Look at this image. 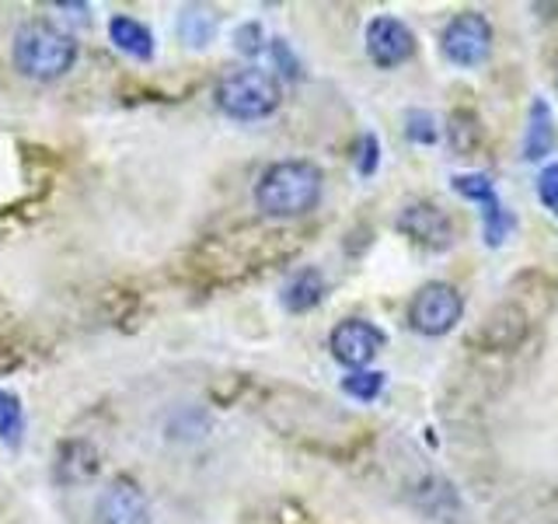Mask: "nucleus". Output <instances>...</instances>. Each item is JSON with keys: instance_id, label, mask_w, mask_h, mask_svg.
Instances as JSON below:
<instances>
[{"instance_id": "f257e3e1", "label": "nucleus", "mask_w": 558, "mask_h": 524, "mask_svg": "<svg viewBox=\"0 0 558 524\" xmlns=\"http://www.w3.org/2000/svg\"><path fill=\"white\" fill-rule=\"evenodd\" d=\"M325 175L314 162H276L258 175L255 203L266 217H304L322 200Z\"/></svg>"}, {"instance_id": "f03ea898", "label": "nucleus", "mask_w": 558, "mask_h": 524, "mask_svg": "<svg viewBox=\"0 0 558 524\" xmlns=\"http://www.w3.org/2000/svg\"><path fill=\"white\" fill-rule=\"evenodd\" d=\"M77 60V43L49 22H25L14 35V67L32 81H57Z\"/></svg>"}, {"instance_id": "7ed1b4c3", "label": "nucleus", "mask_w": 558, "mask_h": 524, "mask_svg": "<svg viewBox=\"0 0 558 524\" xmlns=\"http://www.w3.org/2000/svg\"><path fill=\"white\" fill-rule=\"evenodd\" d=\"M217 109L223 116H231L238 122H255V119H269L279 102H283V87H279L276 74L262 67H238L227 70L217 81Z\"/></svg>"}, {"instance_id": "20e7f679", "label": "nucleus", "mask_w": 558, "mask_h": 524, "mask_svg": "<svg viewBox=\"0 0 558 524\" xmlns=\"http://www.w3.org/2000/svg\"><path fill=\"white\" fill-rule=\"evenodd\" d=\"M440 52L453 67H482L493 57V25L482 11L453 14L440 32Z\"/></svg>"}, {"instance_id": "39448f33", "label": "nucleus", "mask_w": 558, "mask_h": 524, "mask_svg": "<svg viewBox=\"0 0 558 524\" xmlns=\"http://www.w3.org/2000/svg\"><path fill=\"white\" fill-rule=\"evenodd\" d=\"M453 192L471 203L482 206V235H485V245L488 249H499V245L513 235V214L502 206L499 192H496V182L488 179L485 171H468V175H453L450 179Z\"/></svg>"}, {"instance_id": "423d86ee", "label": "nucleus", "mask_w": 558, "mask_h": 524, "mask_svg": "<svg viewBox=\"0 0 558 524\" xmlns=\"http://www.w3.org/2000/svg\"><path fill=\"white\" fill-rule=\"evenodd\" d=\"M464 314V297L458 294V287L450 284H426L412 297L409 305V322L415 332H423V336H447V332L461 322Z\"/></svg>"}, {"instance_id": "0eeeda50", "label": "nucleus", "mask_w": 558, "mask_h": 524, "mask_svg": "<svg viewBox=\"0 0 558 524\" xmlns=\"http://www.w3.org/2000/svg\"><path fill=\"white\" fill-rule=\"evenodd\" d=\"M328 346L331 357L345 364L349 371H366V364L384 349V332L366 319H345L331 329Z\"/></svg>"}, {"instance_id": "6e6552de", "label": "nucleus", "mask_w": 558, "mask_h": 524, "mask_svg": "<svg viewBox=\"0 0 558 524\" xmlns=\"http://www.w3.org/2000/svg\"><path fill=\"white\" fill-rule=\"evenodd\" d=\"M415 52V35L412 28L391 14H377L366 25V57H371L380 70H395Z\"/></svg>"}, {"instance_id": "1a4fd4ad", "label": "nucleus", "mask_w": 558, "mask_h": 524, "mask_svg": "<svg viewBox=\"0 0 558 524\" xmlns=\"http://www.w3.org/2000/svg\"><path fill=\"white\" fill-rule=\"evenodd\" d=\"M398 231L433 252H444L453 245V224L444 210L433 203H409L398 214Z\"/></svg>"}, {"instance_id": "9d476101", "label": "nucleus", "mask_w": 558, "mask_h": 524, "mask_svg": "<svg viewBox=\"0 0 558 524\" xmlns=\"http://www.w3.org/2000/svg\"><path fill=\"white\" fill-rule=\"evenodd\" d=\"M98 524H150V503L133 479H116L98 500Z\"/></svg>"}, {"instance_id": "9b49d317", "label": "nucleus", "mask_w": 558, "mask_h": 524, "mask_svg": "<svg viewBox=\"0 0 558 524\" xmlns=\"http://www.w3.org/2000/svg\"><path fill=\"white\" fill-rule=\"evenodd\" d=\"M328 284H325V276L322 270H314V266H304V270H296L283 290H279V301H283L287 311H311V308H318L322 305V297H325Z\"/></svg>"}, {"instance_id": "f8f14e48", "label": "nucleus", "mask_w": 558, "mask_h": 524, "mask_svg": "<svg viewBox=\"0 0 558 524\" xmlns=\"http://www.w3.org/2000/svg\"><path fill=\"white\" fill-rule=\"evenodd\" d=\"M555 151V119L545 98H534L527 130H523V162H545Z\"/></svg>"}, {"instance_id": "ddd939ff", "label": "nucleus", "mask_w": 558, "mask_h": 524, "mask_svg": "<svg viewBox=\"0 0 558 524\" xmlns=\"http://www.w3.org/2000/svg\"><path fill=\"white\" fill-rule=\"evenodd\" d=\"M109 39L122 49L130 52L136 60H150L154 57V35L144 22H136L130 14H116L109 22Z\"/></svg>"}, {"instance_id": "4468645a", "label": "nucleus", "mask_w": 558, "mask_h": 524, "mask_svg": "<svg viewBox=\"0 0 558 524\" xmlns=\"http://www.w3.org/2000/svg\"><path fill=\"white\" fill-rule=\"evenodd\" d=\"M95 472H98V454L92 444L74 441L60 451V462H57L60 483H84V479H92Z\"/></svg>"}, {"instance_id": "2eb2a0df", "label": "nucleus", "mask_w": 558, "mask_h": 524, "mask_svg": "<svg viewBox=\"0 0 558 524\" xmlns=\"http://www.w3.org/2000/svg\"><path fill=\"white\" fill-rule=\"evenodd\" d=\"M342 392L360 402H374L384 392V374L380 371H349L342 378Z\"/></svg>"}, {"instance_id": "dca6fc26", "label": "nucleus", "mask_w": 558, "mask_h": 524, "mask_svg": "<svg viewBox=\"0 0 558 524\" xmlns=\"http://www.w3.org/2000/svg\"><path fill=\"white\" fill-rule=\"evenodd\" d=\"M17 437H22V402L0 389V441L17 444Z\"/></svg>"}, {"instance_id": "f3484780", "label": "nucleus", "mask_w": 558, "mask_h": 524, "mask_svg": "<svg viewBox=\"0 0 558 524\" xmlns=\"http://www.w3.org/2000/svg\"><path fill=\"white\" fill-rule=\"evenodd\" d=\"M405 136L412 144H436L440 140V127H436V116L426 109H412L405 116Z\"/></svg>"}, {"instance_id": "a211bd4d", "label": "nucleus", "mask_w": 558, "mask_h": 524, "mask_svg": "<svg viewBox=\"0 0 558 524\" xmlns=\"http://www.w3.org/2000/svg\"><path fill=\"white\" fill-rule=\"evenodd\" d=\"M214 28H217V22L209 14H203V11H182V35L192 46H203Z\"/></svg>"}, {"instance_id": "6ab92c4d", "label": "nucleus", "mask_w": 558, "mask_h": 524, "mask_svg": "<svg viewBox=\"0 0 558 524\" xmlns=\"http://www.w3.org/2000/svg\"><path fill=\"white\" fill-rule=\"evenodd\" d=\"M537 200L545 203L548 214L558 217V162L541 168V175H537Z\"/></svg>"}, {"instance_id": "aec40b11", "label": "nucleus", "mask_w": 558, "mask_h": 524, "mask_svg": "<svg viewBox=\"0 0 558 524\" xmlns=\"http://www.w3.org/2000/svg\"><path fill=\"white\" fill-rule=\"evenodd\" d=\"M377 162H380V144H377L374 133H366L363 144H360V157H356L360 175H374L377 171Z\"/></svg>"}, {"instance_id": "412c9836", "label": "nucleus", "mask_w": 558, "mask_h": 524, "mask_svg": "<svg viewBox=\"0 0 558 524\" xmlns=\"http://www.w3.org/2000/svg\"><path fill=\"white\" fill-rule=\"evenodd\" d=\"M269 52H272V60L279 63V70H283L287 78H296V74H301V63H296V60L290 57V49H287L283 39H272V43H269Z\"/></svg>"}, {"instance_id": "4be33fe9", "label": "nucleus", "mask_w": 558, "mask_h": 524, "mask_svg": "<svg viewBox=\"0 0 558 524\" xmlns=\"http://www.w3.org/2000/svg\"><path fill=\"white\" fill-rule=\"evenodd\" d=\"M555 84H558V78H555Z\"/></svg>"}]
</instances>
